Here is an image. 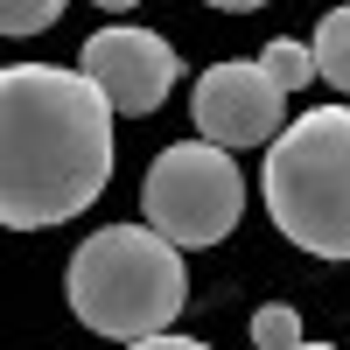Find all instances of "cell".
<instances>
[{
	"label": "cell",
	"instance_id": "1",
	"mask_svg": "<svg viewBox=\"0 0 350 350\" xmlns=\"http://www.w3.org/2000/svg\"><path fill=\"white\" fill-rule=\"evenodd\" d=\"M112 105L84 70L0 64V224L49 231L112 183Z\"/></svg>",
	"mask_w": 350,
	"mask_h": 350
},
{
	"label": "cell",
	"instance_id": "2",
	"mask_svg": "<svg viewBox=\"0 0 350 350\" xmlns=\"http://www.w3.org/2000/svg\"><path fill=\"white\" fill-rule=\"evenodd\" d=\"M64 295L92 336L133 343V336H154L183 315L189 267H183V245H168L154 224H105L70 252Z\"/></svg>",
	"mask_w": 350,
	"mask_h": 350
},
{
	"label": "cell",
	"instance_id": "3",
	"mask_svg": "<svg viewBox=\"0 0 350 350\" xmlns=\"http://www.w3.org/2000/svg\"><path fill=\"white\" fill-rule=\"evenodd\" d=\"M267 211L308 259H350V105H315L267 140Z\"/></svg>",
	"mask_w": 350,
	"mask_h": 350
},
{
	"label": "cell",
	"instance_id": "4",
	"mask_svg": "<svg viewBox=\"0 0 350 350\" xmlns=\"http://www.w3.org/2000/svg\"><path fill=\"white\" fill-rule=\"evenodd\" d=\"M140 211L161 231L168 245H217L239 231V211H245V175L231 161V148L217 140H175V148L154 154L148 183H140Z\"/></svg>",
	"mask_w": 350,
	"mask_h": 350
},
{
	"label": "cell",
	"instance_id": "5",
	"mask_svg": "<svg viewBox=\"0 0 350 350\" xmlns=\"http://www.w3.org/2000/svg\"><path fill=\"white\" fill-rule=\"evenodd\" d=\"M77 70L92 77V92H98L112 112H126V120H148V112L175 92V77H183V56H175V42L154 36V28H98V36H84Z\"/></svg>",
	"mask_w": 350,
	"mask_h": 350
},
{
	"label": "cell",
	"instance_id": "6",
	"mask_svg": "<svg viewBox=\"0 0 350 350\" xmlns=\"http://www.w3.org/2000/svg\"><path fill=\"white\" fill-rule=\"evenodd\" d=\"M280 105H287V92L259 64H211L189 98L196 133L217 140V148H267L280 133Z\"/></svg>",
	"mask_w": 350,
	"mask_h": 350
},
{
	"label": "cell",
	"instance_id": "7",
	"mask_svg": "<svg viewBox=\"0 0 350 350\" xmlns=\"http://www.w3.org/2000/svg\"><path fill=\"white\" fill-rule=\"evenodd\" d=\"M308 49H315V77H323V84H336V92H350V0H343V8H329L323 21H315Z\"/></svg>",
	"mask_w": 350,
	"mask_h": 350
},
{
	"label": "cell",
	"instance_id": "8",
	"mask_svg": "<svg viewBox=\"0 0 350 350\" xmlns=\"http://www.w3.org/2000/svg\"><path fill=\"white\" fill-rule=\"evenodd\" d=\"M259 70H267L287 98H295V92H308V84H315V49L295 42V36H273L267 49H259Z\"/></svg>",
	"mask_w": 350,
	"mask_h": 350
},
{
	"label": "cell",
	"instance_id": "9",
	"mask_svg": "<svg viewBox=\"0 0 350 350\" xmlns=\"http://www.w3.org/2000/svg\"><path fill=\"white\" fill-rule=\"evenodd\" d=\"M70 0H0V36H42L64 21Z\"/></svg>",
	"mask_w": 350,
	"mask_h": 350
},
{
	"label": "cell",
	"instance_id": "10",
	"mask_svg": "<svg viewBox=\"0 0 350 350\" xmlns=\"http://www.w3.org/2000/svg\"><path fill=\"white\" fill-rule=\"evenodd\" d=\"M252 343L259 350H295L301 343V315L287 308V301H267V308L252 315Z\"/></svg>",
	"mask_w": 350,
	"mask_h": 350
},
{
	"label": "cell",
	"instance_id": "11",
	"mask_svg": "<svg viewBox=\"0 0 350 350\" xmlns=\"http://www.w3.org/2000/svg\"><path fill=\"white\" fill-rule=\"evenodd\" d=\"M126 350H211V343H196V336H175V329H154V336H133Z\"/></svg>",
	"mask_w": 350,
	"mask_h": 350
},
{
	"label": "cell",
	"instance_id": "12",
	"mask_svg": "<svg viewBox=\"0 0 350 350\" xmlns=\"http://www.w3.org/2000/svg\"><path fill=\"white\" fill-rule=\"evenodd\" d=\"M203 8H224V14H252V8H267V0H203Z\"/></svg>",
	"mask_w": 350,
	"mask_h": 350
},
{
	"label": "cell",
	"instance_id": "13",
	"mask_svg": "<svg viewBox=\"0 0 350 350\" xmlns=\"http://www.w3.org/2000/svg\"><path fill=\"white\" fill-rule=\"evenodd\" d=\"M92 8H105V14H126V8H140V0H92Z\"/></svg>",
	"mask_w": 350,
	"mask_h": 350
},
{
	"label": "cell",
	"instance_id": "14",
	"mask_svg": "<svg viewBox=\"0 0 350 350\" xmlns=\"http://www.w3.org/2000/svg\"><path fill=\"white\" fill-rule=\"evenodd\" d=\"M295 350H336V343H295Z\"/></svg>",
	"mask_w": 350,
	"mask_h": 350
}]
</instances>
